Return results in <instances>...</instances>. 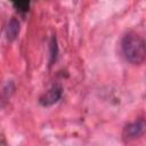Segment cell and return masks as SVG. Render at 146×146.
<instances>
[{
    "mask_svg": "<svg viewBox=\"0 0 146 146\" xmlns=\"http://www.w3.org/2000/svg\"><path fill=\"white\" fill-rule=\"evenodd\" d=\"M123 56L128 62L140 65L146 58V44L144 38L136 32H128L121 42Z\"/></svg>",
    "mask_w": 146,
    "mask_h": 146,
    "instance_id": "obj_1",
    "label": "cell"
},
{
    "mask_svg": "<svg viewBox=\"0 0 146 146\" xmlns=\"http://www.w3.org/2000/svg\"><path fill=\"white\" fill-rule=\"evenodd\" d=\"M144 131H145V121L144 119H140L125 125V128L123 129V138L127 140H132L143 136Z\"/></svg>",
    "mask_w": 146,
    "mask_h": 146,
    "instance_id": "obj_2",
    "label": "cell"
},
{
    "mask_svg": "<svg viewBox=\"0 0 146 146\" xmlns=\"http://www.w3.org/2000/svg\"><path fill=\"white\" fill-rule=\"evenodd\" d=\"M62 96V87L60 86H52L48 91H46L40 97V103L43 106H50L59 100Z\"/></svg>",
    "mask_w": 146,
    "mask_h": 146,
    "instance_id": "obj_3",
    "label": "cell"
},
{
    "mask_svg": "<svg viewBox=\"0 0 146 146\" xmlns=\"http://www.w3.org/2000/svg\"><path fill=\"white\" fill-rule=\"evenodd\" d=\"M18 33H19V22L15 17H13V18H10V21L7 24V29H6L7 39L9 41H13L17 38Z\"/></svg>",
    "mask_w": 146,
    "mask_h": 146,
    "instance_id": "obj_4",
    "label": "cell"
},
{
    "mask_svg": "<svg viewBox=\"0 0 146 146\" xmlns=\"http://www.w3.org/2000/svg\"><path fill=\"white\" fill-rule=\"evenodd\" d=\"M14 6L19 10V11H26L29 9L30 2L27 1H18V2H14Z\"/></svg>",
    "mask_w": 146,
    "mask_h": 146,
    "instance_id": "obj_5",
    "label": "cell"
}]
</instances>
